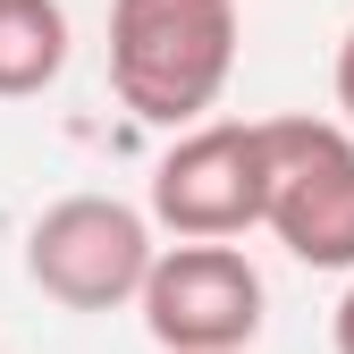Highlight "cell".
I'll return each instance as SVG.
<instances>
[{
  "label": "cell",
  "mask_w": 354,
  "mask_h": 354,
  "mask_svg": "<svg viewBox=\"0 0 354 354\" xmlns=\"http://www.w3.org/2000/svg\"><path fill=\"white\" fill-rule=\"evenodd\" d=\"M236 0H110V84L144 127H194L236 76Z\"/></svg>",
  "instance_id": "cell-1"
},
{
  "label": "cell",
  "mask_w": 354,
  "mask_h": 354,
  "mask_svg": "<svg viewBox=\"0 0 354 354\" xmlns=\"http://www.w3.org/2000/svg\"><path fill=\"white\" fill-rule=\"evenodd\" d=\"M152 211L118 194H68L26 228V279L68 313H118L152 270Z\"/></svg>",
  "instance_id": "cell-2"
},
{
  "label": "cell",
  "mask_w": 354,
  "mask_h": 354,
  "mask_svg": "<svg viewBox=\"0 0 354 354\" xmlns=\"http://www.w3.org/2000/svg\"><path fill=\"white\" fill-rule=\"evenodd\" d=\"M261 270L228 236H177L152 253V270L136 287V313L152 346L169 354H245L261 337Z\"/></svg>",
  "instance_id": "cell-3"
},
{
  "label": "cell",
  "mask_w": 354,
  "mask_h": 354,
  "mask_svg": "<svg viewBox=\"0 0 354 354\" xmlns=\"http://www.w3.org/2000/svg\"><path fill=\"white\" fill-rule=\"evenodd\" d=\"M270 136V228L304 270H354V127L337 118H261Z\"/></svg>",
  "instance_id": "cell-4"
},
{
  "label": "cell",
  "mask_w": 354,
  "mask_h": 354,
  "mask_svg": "<svg viewBox=\"0 0 354 354\" xmlns=\"http://www.w3.org/2000/svg\"><path fill=\"white\" fill-rule=\"evenodd\" d=\"M270 203V136L261 118H194L152 169V219L169 236H245Z\"/></svg>",
  "instance_id": "cell-5"
},
{
  "label": "cell",
  "mask_w": 354,
  "mask_h": 354,
  "mask_svg": "<svg viewBox=\"0 0 354 354\" xmlns=\"http://www.w3.org/2000/svg\"><path fill=\"white\" fill-rule=\"evenodd\" d=\"M68 68V9L59 0H0V102H34Z\"/></svg>",
  "instance_id": "cell-6"
},
{
  "label": "cell",
  "mask_w": 354,
  "mask_h": 354,
  "mask_svg": "<svg viewBox=\"0 0 354 354\" xmlns=\"http://www.w3.org/2000/svg\"><path fill=\"white\" fill-rule=\"evenodd\" d=\"M329 84H337V110H346V127H354V26H346V42H337V68H329Z\"/></svg>",
  "instance_id": "cell-7"
},
{
  "label": "cell",
  "mask_w": 354,
  "mask_h": 354,
  "mask_svg": "<svg viewBox=\"0 0 354 354\" xmlns=\"http://www.w3.org/2000/svg\"><path fill=\"white\" fill-rule=\"evenodd\" d=\"M329 337H337V354H354V279H346V295H337V321H329Z\"/></svg>",
  "instance_id": "cell-8"
}]
</instances>
